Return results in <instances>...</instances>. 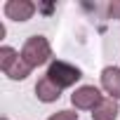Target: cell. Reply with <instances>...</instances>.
<instances>
[{
	"instance_id": "cell-9",
	"label": "cell",
	"mask_w": 120,
	"mask_h": 120,
	"mask_svg": "<svg viewBox=\"0 0 120 120\" xmlns=\"http://www.w3.org/2000/svg\"><path fill=\"white\" fill-rule=\"evenodd\" d=\"M47 120H78V113L75 111H59V113L49 115Z\"/></svg>"
},
{
	"instance_id": "cell-8",
	"label": "cell",
	"mask_w": 120,
	"mask_h": 120,
	"mask_svg": "<svg viewBox=\"0 0 120 120\" xmlns=\"http://www.w3.org/2000/svg\"><path fill=\"white\" fill-rule=\"evenodd\" d=\"M118 113H120L118 101H115V99H111V97H104V99H101V104L92 111V118H94V120H115V118H118Z\"/></svg>"
},
{
	"instance_id": "cell-5",
	"label": "cell",
	"mask_w": 120,
	"mask_h": 120,
	"mask_svg": "<svg viewBox=\"0 0 120 120\" xmlns=\"http://www.w3.org/2000/svg\"><path fill=\"white\" fill-rule=\"evenodd\" d=\"M35 12V5L31 0H7L5 3V14L14 21H28Z\"/></svg>"
},
{
	"instance_id": "cell-11",
	"label": "cell",
	"mask_w": 120,
	"mask_h": 120,
	"mask_svg": "<svg viewBox=\"0 0 120 120\" xmlns=\"http://www.w3.org/2000/svg\"><path fill=\"white\" fill-rule=\"evenodd\" d=\"M3 120H7V118H3Z\"/></svg>"
},
{
	"instance_id": "cell-3",
	"label": "cell",
	"mask_w": 120,
	"mask_h": 120,
	"mask_svg": "<svg viewBox=\"0 0 120 120\" xmlns=\"http://www.w3.org/2000/svg\"><path fill=\"white\" fill-rule=\"evenodd\" d=\"M59 90H66V87H73L80 78H82V71L68 61H61V59H56V61H49V68L45 73Z\"/></svg>"
},
{
	"instance_id": "cell-10",
	"label": "cell",
	"mask_w": 120,
	"mask_h": 120,
	"mask_svg": "<svg viewBox=\"0 0 120 120\" xmlns=\"http://www.w3.org/2000/svg\"><path fill=\"white\" fill-rule=\"evenodd\" d=\"M108 17L111 19H120V0H113L108 5Z\"/></svg>"
},
{
	"instance_id": "cell-6",
	"label": "cell",
	"mask_w": 120,
	"mask_h": 120,
	"mask_svg": "<svg viewBox=\"0 0 120 120\" xmlns=\"http://www.w3.org/2000/svg\"><path fill=\"white\" fill-rule=\"evenodd\" d=\"M101 87L111 94V99H120V68L106 66L101 71Z\"/></svg>"
},
{
	"instance_id": "cell-1",
	"label": "cell",
	"mask_w": 120,
	"mask_h": 120,
	"mask_svg": "<svg viewBox=\"0 0 120 120\" xmlns=\"http://www.w3.org/2000/svg\"><path fill=\"white\" fill-rule=\"evenodd\" d=\"M21 59L31 66V68H38L42 64H47L52 59V45L45 35H31L24 47H21Z\"/></svg>"
},
{
	"instance_id": "cell-7",
	"label": "cell",
	"mask_w": 120,
	"mask_h": 120,
	"mask_svg": "<svg viewBox=\"0 0 120 120\" xmlns=\"http://www.w3.org/2000/svg\"><path fill=\"white\" fill-rule=\"evenodd\" d=\"M35 97L40 101H45V104H52V101H56L59 97H61V90H59L47 75H42L38 80V85H35Z\"/></svg>"
},
{
	"instance_id": "cell-2",
	"label": "cell",
	"mask_w": 120,
	"mask_h": 120,
	"mask_svg": "<svg viewBox=\"0 0 120 120\" xmlns=\"http://www.w3.org/2000/svg\"><path fill=\"white\" fill-rule=\"evenodd\" d=\"M0 68H3V73L12 80H24L31 75V66L21 59V52H17L14 47H0Z\"/></svg>"
},
{
	"instance_id": "cell-4",
	"label": "cell",
	"mask_w": 120,
	"mask_h": 120,
	"mask_svg": "<svg viewBox=\"0 0 120 120\" xmlns=\"http://www.w3.org/2000/svg\"><path fill=\"white\" fill-rule=\"evenodd\" d=\"M101 92L94 87V85H82L78 87L73 94H71V104L78 108V111H94L99 104H101Z\"/></svg>"
}]
</instances>
